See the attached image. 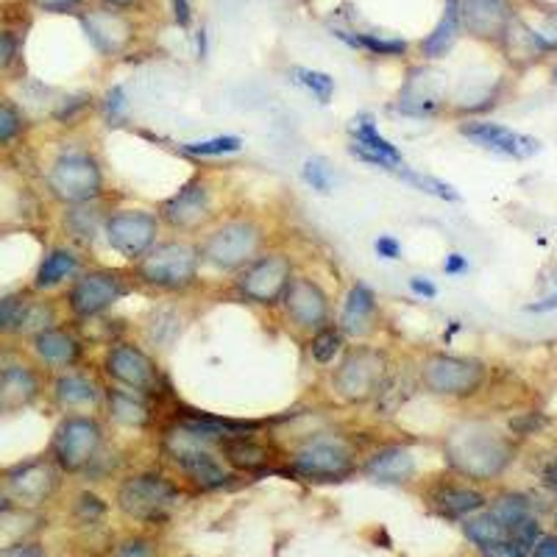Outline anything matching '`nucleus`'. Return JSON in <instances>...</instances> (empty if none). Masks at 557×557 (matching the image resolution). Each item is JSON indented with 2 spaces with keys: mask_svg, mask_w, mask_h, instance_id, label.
Listing matches in <instances>:
<instances>
[{
  "mask_svg": "<svg viewBox=\"0 0 557 557\" xmlns=\"http://www.w3.org/2000/svg\"><path fill=\"white\" fill-rule=\"evenodd\" d=\"M519 444L487 418H462L444 435L446 466L471 482L499 480L516 460Z\"/></svg>",
  "mask_w": 557,
  "mask_h": 557,
  "instance_id": "obj_1",
  "label": "nucleus"
},
{
  "mask_svg": "<svg viewBox=\"0 0 557 557\" xmlns=\"http://www.w3.org/2000/svg\"><path fill=\"white\" fill-rule=\"evenodd\" d=\"M268 243H271V232L260 218L235 212L212 223L198 240V248H201L203 265L235 276L237 271L251 265L262 251H268Z\"/></svg>",
  "mask_w": 557,
  "mask_h": 557,
  "instance_id": "obj_2",
  "label": "nucleus"
},
{
  "mask_svg": "<svg viewBox=\"0 0 557 557\" xmlns=\"http://www.w3.org/2000/svg\"><path fill=\"white\" fill-rule=\"evenodd\" d=\"M393 371L391 351L374 343H355L330 368V396L343 407L374 405Z\"/></svg>",
  "mask_w": 557,
  "mask_h": 557,
  "instance_id": "obj_3",
  "label": "nucleus"
},
{
  "mask_svg": "<svg viewBox=\"0 0 557 557\" xmlns=\"http://www.w3.org/2000/svg\"><path fill=\"white\" fill-rule=\"evenodd\" d=\"M201 248L193 237H162L139 262H134L132 273L139 287L165 296L190 293L201 278Z\"/></svg>",
  "mask_w": 557,
  "mask_h": 557,
  "instance_id": "obj_4",
  "label": "nucleus"
},
{
  "mask_svg": "<svg viewBox=\"0 0 557 557\" xmlns=\"http://www.w3.org/2000/svg\"><path fill=\"white\" fill-rule=\"evenodd\" d=\"M287 471L301 482H343L360 471V451L346 432L315 430L293 446Z\"/></svg>",
  "mask_w": 557,
  "mask_h": 557,
  "instance_id": "obj_5",
  "label": "nucleus"
},
{
  "mask_svg": "<svg viewBox=\"0 0 557 557\" xmlns=\"http://www.w3.org/2000/svg\"><path fill=\"white\" fill-rule=\"evenodd\" d=\"M491 382V366L480 357L430 351L418 360L416 385L435 399L471 401Z\"/></svg>",
  "mask_w": 557,
  "mask_h": 557,
  "instance_id": "obj_6",
  "label": "nucleus"
},
{
  "mask_svg": "<svg viewBox=\"0 0 557 557\" xmlns=\"http://www.w3.org/2000/svg\"><path fill=\"white\" fill-rule=\"evenodd\" d=\"M137 290V278L128 265L84 268L64 290V310L73 323L96 321V318L109 315L121 301H126V296Z\"/></svg>",
  "mask_w": 557,
  "mask_h": 557,
  "instance_id": "obj_7",
  "label": "nucleus"
},
{
  "mask_svg": "<svg viewBox=\"0 0 557 557\" xmlns=\"http://www.w3.org/2000/svg\"><path fill=\"white\" fill-rule=\"evenodd\" d=\"M98 374L109 385L126 387V391L139 393L151 401L168 396L165 374H162L153 351L139 341H132V337H117V341L107 343L101 362H98Z\"/></svg>",
  "mask_w": 557,
  "mask_h": 557,
  "instance_id": "obj_8",
  "label": "nucleus"
},
{
  "mask_svg": "<svg viewBox=\"0 0 557 557\" xmlns=\"http://www.w3.org/2000/svg\"><path fill=\"white\" fill-rule=\"evenodd\" d=\"M45 190L62 207L96 203L107 198V173L89 148H67L57 153L45 171Z\"/></svg>",
  "mask_w": 557,
  "mask_h": 557,
  "instance_id": "obj_9",
  "label": "nucleus"
},
{
  "mask_svg": "<svg viewBox=\"0 0 557 557\" xmlns=\"http://www.w3.org/2000/svg\"><path fill=\"white\" fill-rule=\"evenodd\" d=\"M107 421L92 412H64L53 426L48 457L62 474H87L107 449Z\"/></svg>",
  "mask_w": 557,
  "mask_h": 557,
  "instance_id": "obj_10",
  "label": "nucleus"
},
{
  "mask_svg": "<svg viewBox=\"0 0 557 557\" xmlns=\"http://www.w3.org/2000/svg\"><path fill=\"white\" fill-rule=\"evenodd\" d=\"M293 273H296L293 253L282 251V248H268L251 265L232 276V293L251 307L276 310L287 285H290Z\"/></svg>",
  "mask_w": 557,
  "mask_h": 557,
  "instance_id": "obj_11",
  "label": "nucleus"
},
{
  "mask_svg": "<svg viewBox=\"0 0 557 557\" xmlns=\"http://www.w3.org/2000/svg\"><path fill=\"white\" fill-rule=\"evenodd\" d=\"M276 310L282 312L287 330L301 341L335 323V301H332L330 290L310 273H293Z\"/></svg>",
  "mask_w": 557,
  "mask_h": 557,
  "instance_id": "obj_12",
  "label": "nucleus"
},
{
  "mask_svg": "<svg viewBox=\"0 0 557 557\" xmlns=\"http://www.w3.org/2000/svg\"><path fill=\"white\" fill-rule=\"evenodd\" d=\"M103 243L117 253L128 268L139 262L162 240V221L157 209L146 207H114L103 218Z\"/></svg>",
  "mask_w": 557,
  "mask_h": 557,
  "instance_id": "obj_13",
  "label": "nucleus"
},
{
  "mask_svg": "<svg viewBox=\"0 0 557 557\" xmlns=\"http://www.w3.org/2000/svg\"><path fill=\"white\" fill-rule=\"evenodd\" d=\"M178 499H182V487L162 471H139V474L126 476L114 491L117 507L139 524L165 521Z\"/></svg>",
  "mask_w": 557,
  "mask_h": 557,
  "instance_id": "obj_14",
  "label": "nucleus"
},
{
  "mask_svg": "<svg viewBox=\"0 0 557 557\" xmlns=\"http://www.w3.org/2000/svg\"><path fill=\"white\" fill-rule=\"evenodd\" d=\"M157 215L162 226L176 235H198L218 221L215 212V184L203 171L193 173L173 196L159 201Z\"/></svg>",
  "mask_w": 557,
  "mask_h": 557,
  "instance_id": "obj_15",
  "label": "nucleus"
},
{
  "mask_svg": "<svg viewBox=\"0 0 557 557\" xmlns=\"http://www.w3.org/2000/svg\"><path fill=\"white\" fill-rule=\"evenodd\" d=\"M449 107V84L441 70L430 64H418L407 70V78L401 84L399 96L393 101V112L412 117V121H432L444 114Z\"/></svg>",
  "mask_w": 557,
  "mask_h": 557,
  "instance_id": "obj_16",
  "label": "nucleus"
},
{
  "mask_svg": "<svg viewBox=\"0 0 557 557\" xmlns=\"http://www.w3.org/2000/svg\"><path fill=\"white\" fill-rule=\"evenodd\" d=\"M337 330L348 343H371L382 330V301L368 282L357 278L343 293L341 310H337Z\"/></svg>",
  "mask_w": 557,
  "mask_h": 557,
  "instance_id": "obj_17",
  "label": "nucleus"
},
{
  "mask_svg": "<svg viewBox=\"0 0 557 557\" xmlns=\"http://www.w3.org/2000/svg\"><path fill=\"white\" fill-rule=\"evenodd\" d=\"M28 343H32V355L37 357L39 366L53 371V374L82 368L87 362L89 343L84 341L76 323L73 326L70 323H51V326L34 332Z\"/></svg>",
  "mask_w": 557,
  "mask_h": 557,
  "instance_id": "obj_18",
  "label": "nucleus"
},
{
  "mask_svg": "<svg viewBox=\"0 0 557 557\" xmlns=\"http://www.w3.org/2000/svg\"><path fill=\"white\" fill-rule=\"evenodd\" d=\"M348 153L362 165L393 173V176L407 165L405 153L380 132L371 112L355 114V121L348 123Z\"/></svg>",
  "mask_w": 557,
  "mask_h": 557,
  "instance_id": "obj_19",
  "label": "nucleus"
},
{
  "mask_svg": "<svg viewBox=\"0 0 557 557\" xmlns=\"http://www.w3.org/2000/svg\"><path fill=\"white\" fill-rule=\"evenodd\" d=\"M460 137H466L471 146L491 151L496 157L507 159H530L541 151V139L532 134L516 132V128L505 126V123L485 121V117H466L457 126Z\"/></svg>",
  "mask_w": 557,
  "mask_h": 557,
  "instance_id": "obj_20",
  "label": "nucleus"
},
{
  "mask_svg": "<svg viewBox=\"0 0 557 557\" xmlns=\"http://www.w3.org/2000/svg\"><path fill=\"white\" fill-rule=\"evenodd\" d=\"M62 485V471L51 457H34V460L20 462L14 469L7 471L3 487L9 491L14 505L39 507L51 499Z\"/></svg>",
  "mask_w": 557,
  "mask_h": 557,
  "instance_id": "obj_21",
  "label": "nucleus"
},
{
  "mask_svg": "<svg viewBox=\"0 0 557 557\" xmlns=\"http://www.w3.org/2000/svg\"><path fill=\"white\" fill-rule=\"evenodd\" d=\"M103 376L84 368L59 371L51 380V399L64 412H96L103 405Z\"/></svg>",
  "mask_w": 557,
  "mask_h": 557,
  "instance_id": "obj_22",
  "label": "nucleus"
},
{
  "mask_svg": "<svg viewBox=\"0 0 557 557\" xmlns=\"http://www.w3.org/2000/svg\"><path fill=\"white\" fill-rule=\"evenodd\" d=\"M48 391L45 374L28 362H9L0 366V416H14L42 399Z\"/></svg>",
  "mask_w": 557,
  "mask_h": 557,
  "instance_id": "obj_23",
  "label": "nucleus"
},
{
  "mask_svg": "<svg viewBox=\"0 0 557 557\" xmlns=\"http://www.w3.org/2000/svg\"><path fill=\"white\" fill-rule=\"evenodd\" d=\"M223 462L235 474H260V471H268L276 460V446H273L271 432L265 430H253V432H240V435L226 437L221 446Z\"/></svg>",
  "mask_w": 557,
  "mask_h": 557,
  "instance_id": "obj_24",
  "label": "nucleus"
},
{
  "mask_svg": "<svg viewBox=\"0 0 557 557\" xmlns=\"http://www.w3.org/2000/svg\"><path fill=\"white\" fill-rule=\"evenodd\" d=\"M103 416L109 424L126 432H148L157 424V401L117 385H103Z\"/></svg>",
  "mask_w": 557,
  "mask_h": 557,
  "instance_id": "obj_25",
  "label": "nucleus"
},
{
  "mask_svg": "<svg viewBox=\"0 0 557 557\" xmlns=\"http://www.w3.org/2000/svg\"><path fill=\"white\" fill-rule=\"evenodd\" d=\"M78 20L89 42L96 45V51L103 57H123L132 48L134 26L123 12L101 7L96 12H84Z\"/></svg>",
  "mask_w": 557,
  "mask_h": 557,
  "instance_id": "obj_26",
  "label": "nucleus"
},
{
  "mask_svg": "<svg viewBox=\"0 0 557 557\" xmlns=\"http://www.w3.org/2000/svg\"><path fill=\"white\" fill-rule=\"evenodd\" d=\"M516 20L510 0H460L462 28L485 42H502Z\"/></svg>",
  "mask_w": 557,
  "mask_h": 557,
  "instance_id": "obj_27",
  "label": "nucleus"
},
{
  "mask_svg": "<svg viewBox=\"0 0 557 557\" xmlns=\"http://www.w3.org/2000/svg\"><path fill=\"white\" fill-rule=\"evenodd\" d=\"M87 268L84 251L78 246H53L45 251L42 262L37 265L32 278L34 293H53L59 287H67L78 273Z\"/></svg>",
  "mask_w": 557,
  "mask_h": 557,
  "instance_id": "obj_28",
  "label": "nucleus"
},
{
  "mask_svg": "<svg viewBox=\"0 0 557 557\" xmlns=\"http://www.w3.org/2000/svg\"><path fill=\"white\" fill-rule=\"evenodd\" d=\"M426 502H430L432 510H435L437 516H444V519H451V521L469 519V516L485 510L487 505L482 491H476L474 485H466V482H457V480L435 482V485L426 491Z\"/></svg>",
  "mask_w": 557,
  "mask_h": 557,
  "instance_id": "obj_29",
  "label": "nucleus"
},
{
  "mask_svg": "<svg viewBox=\"0 0 557 557\" xmlns=\"http://www.w3.org/2000/svg\"><path fill=\"white\" fill-rule=\"evenodd\" d=\"M360 471L371 476L374 482H385V485H405L416 476L418 462L410 446L387 444L382 449L371 451L366 460L360 462Z\"/></svg>",
  "mask_w": 557,
  "mask_h": 557,
  "instance_id": "obj_30",
  "label": "nucleus"
},
{
  "mask_svg": "<svg viewBox=\"0 0 557 557\" xmlns=\"http://www.w3.org/2000/svg\"><path fill=\"white\" fill-rule=\"evenodd\" d=\"M103 218H107V207H103V201L64 207V215H62L64 235L73 240V246H78L84 251V248L92 246V243L103 237Z\"/></svg>",
  "mask_w": 557,
  "mask_h": 557,
  "instance_id": "obj_31",
  "label": "nucleus"
},
{
  "mask_svg": "<svg viewBox=\"0 0 557 557\" xmlns=\"http://www.w3.org/2000/svg\"><path fill=\"white\" fill-rule=\"evenodd\" d=\"M176 469L198 491H218V487H226L228 482L235 480V471L223 462L221 451H203L193 460H184Z\"/></svg>",
  "mask_w": 557,
  "mask_h": 557,
  "instance_id": "obj_32",
  "label": "nucleus"
},
{
  "mask_svg": "<svg viewBox=\"0 0 557 557\" xmlns=\"http://www.w3.org/2000/svg\"><path fill=\"white\" fill-rule=\"evenodd\" d=\"M462 23H460V0H446L444 17L435 26V32L421 42V57L426 62H437V59H444L446 53L451 51L460 39Z\"/></svg>",
  "mask_w": 557,
  "mask_h": 557,
  "instance_id": "obj_33",
  "label": "nucleus"
},
{
  "mask_svg": "<svg viewBox=\"0 0 557 557\" xmlns=\"http://www.w3.org/2000/svg\"><path fill=\"white\" fill-rule=\"evenodd\" d=\"M184 330V318L176 305H159L146 315V337L157 351L171 348Z\"/></svg>",
  "mask_w": 557,
  "mask_h": 557,
  "instance_id": "obj_34",
  "label": "nucleus"
},
{
  "mask_svg": "<svg viewBox=\"0 0 557 557\" xmlns=\"http://www.w3.org/2000/svg\"><path fill=\"white\" fill-rule=\"evenodd\" d=\"M348 348V341L343 337V332L337 330L335 323L326 326V330L315 332L312 337H307V357L315 368H332L343 357V351Z\"/></svg>",
  "mask_w": 557,
  "mask_h": 557,
  "instance_id": "obj_35",
  "label": "nucleus"
},
{
  "mask_svg": "<svg viewBox=\"0 0 557 557\" xmlns=\"http://www.w3.org/2000/svg\"><path fill=\"white\" fill-rule=\"evenodd\" d=\"M246 148L243 137L237 134H218V137H207V139H193V143H182L178 151L184 157L193 159H218V157H235Z\"/></svg>",
  "mask_w": 557,
  "mask_h": 557,
  "instance_id": "obj_36",
  "label": "nucleus"
},
{
  "mask_svg": "<svg viewBox=\"0 0 557 557\" xmlns=\"http://www.w3.org/2000/svg\"><path fill=\"white\" fill-rule=\"evenodd\" d=\"M462 535H466V539H469L476 549H485V546L499 544V541L510 539L505 527L499 524V519H496L491 510H487V513H482L480 510V513L469 516V519H462Z\"/></svg>",
  "mask_w": 557,
  "mask_h": 557,
  "instance_id": "obj_37",
  "label": "nucleus"
},
{
  "mask_svg": "<svg viewBox=\"0 0 557 557\" xmlns=\"http://www.w3.org/2000/svg\"><path fill=\"white\" fill-rule=\"evenodd\" d=\"M32 298L34 290H17L0 296V337L20 335V326H23V318H26Z\"/></svg>",
  "mask_w": 557,
  "mask_h": 557,
  "instance_id": "obj_38",
  "label": "nucleus"
},
{
  "mask_svg": "<svg viewBox=\"0 0 557 557\" xmlns=\"http://www.w3.org/2000/svg\"><path fill=\"white\" fill-rule=\"evenodd\" d=\"M396 176L401 178V182H407L410 187H416V190H421L424 196L430 198H441V201H449V203H457L460 201V190H457L455 184L444 182V178L437 176H430V173H418L412 171V168H401Z\"/></svg>",
  "mask_w": 557,
  "mask_h": 557,
  "instance_id": "obj_39",
  "label": "nucleus"
},
{
  "mask_svg": "<svg viewBox=\"0 0 557 557\" xmlns=\"http://www.w3.org/2000/svg\"><path fill=\"white\" fill-rule=\"evenodd\" d=\"M290 78L293 84H298V87H305L307 92H312L315 101L323 103V107L332 103V98H335V78H332L330 73H321V70L312 67H293Z\"/></svg>",
  "mask_w": 557,
  "mask_h": 557,
  "instance_id": "obj_40",
  "label": "nucleus"
},
{
  "mask_svg": "<svg viewBox=\"0 0 557 557\" xmlns=\"http://www.w3.org/2000/svg\"><path fill=\"white\" fill-rule=\"evenodd\" d=\"M491 513H494L496 519H499V524L510 532L516 524H521L524 519H530L532 505L524 494H502L499 499L491 505Z\"/></svg>",
  "mask_w": 557,
  "mask_h": 557,
  "instance_id": "obj_41",
  "label": "nucleus"
},
{
  "mask_svg": "<svg viewBox=\"0 0 557 557\" xmlns=\"http://www.w3.org/2000/svg\"><path fill=\"white\" fill-rule=\"evenodd\" d=\"M301 182L315 190L318 196H330L335 190V168H332L330 159L323 157H310L301 165Z\"/></svg>",
  "mask_w": 557,
  "mask_h": 557,
  "instance_id": "obj_42",
  "label": "nucleus"
},
{
  "mask_svg": "<svg viewBox=\"0 0 557 557\" xmlns=\"http://www.w3.org/2000/svg\"><path fill=\"white\" fill-rule=\"evenodd\" d=\"M92 96L89 92H73V96H64L62 101H57L51 117L59 123V126H78L92 109Z\"/></svg>",
  "mask_w": 557,
  "mask_h": 557,
  "instance_id": "obj_43",
  "label": "nucleus"
},
{
  "mask_svg": "<svg viewBox=\"0 0 557 557\" xmlns=\"http://www.w3.org/2000/svg\"><path fill=\"white\" fill-rule=\"evenodd\" d=\"M98 109H101V117L107 121L109 128H123L128 123V96L126 87L114 84L103 92V98L98 101Z\"/></svg>",
  "mask_w": 557,
  "mask_h": 557,
  "instance_id": "obj_44",
  "label": "nucleus"
},
{
  "mask_svg": "<svg viewBox=\"0 0 557 557\" xmlns=\"http://www.w3.org/2000/svg\"><path fill=\"white\" fill-rule=\"evenodd\" d=\"M28 132L26 114L20 112L12 101L0 98V146H12Z\"/></svg>",
  "mask_w": 557,
  "mask_h": 557,
  "instance_id": "obj_45",
  "label": "nucleus"
},
{
  "mask_svg": "<svg viewBox=\"0 0 557 557\" xmlns=\"http://www.w3.org/2000/svg\"><path fill=\"white\" fill-rule=\"evenodd\" d=\"M357 39H360V51L374 53V57L399 59L410 51V42H407V39L385 37V34H360L357 32Z\"/></svg>",
  "mask_w": 557,
  "mask_h": 557,
  "instance_id": "obj_46",
  "label": "nucleus"
},
{
  "mask_svg": "<svg viewBox=\"0 0 557 557\" xmlns=\"http://www.w3.org/2000/svg\"><path fill=\"white\" fill-rule=\"evenodd\" d=\"M51 323H59L57 310H53L51 301H45V298H32L26 318H23V326H20V335L32 337L34 332L45 330V326H51Z\"/></svg>",
  "mask_w": 557,
  "mask_h": 557,
  "instance_id": "obj_47",
  "label": "nucleus"
},
{
  "mask_svg": "<svg viewBox=\"0 0 557 557\" xmlns=\"http://www.w3.org/2000/svg\"><path fill=\"white\" fill-rule=\"evenodd\" d=\"M107 510H109L107 502H103L101 496L89 494V491H87V494L78 496L76 505H73V516H76L82 524H98V521L107 516Z\"/></svg>",
  "mask_w": 557,
  "mask_h": 557,
  "instance_id": "obj_48",
  "label": "nucleus"
},
{
  "mask_svg": "<svg viewBox=\"0 0 557 557\" xmlns=\"http://www.w3.org/2000/svg\"><path fill=\"white\" fill-rule=\"evenodd\" d=\"M374 251L380 260L385 262H401L405 260V246H401V240L396 235H380L374 240Z\"/></svg>",
  "mask_w": 557,
  "mask_h": 557,
  "instance_id": "obj_49",
  "label": "nucleus"
},
{
  "mask_svg": "<svg viewBox=\"0 0 557 557\" xmlns=\"http://www.w3.org/2000/svg\"><path fill=\"white\" fill-rule=\"evenodd\" d=\"M112 557H157V544L148 539H128L112 552Z\"/></svg>",
  "mask_w": 557,
  "mask_h": 557,
  "instance_id": "obj_50",
  "label": "nucleus"
},
{
  "mask_svg": "<svg viewBox=\"0 0 557 557\" xmlns=\"http://www.w3.org/2000/svg\"><path fill=\"white\" fill-rule=\"evenodd\" d=\"M407 287H410V293L416 298H421V301H432V298H437V285L435 278L424 276V273H416V276L407 278Z\"/></svg>",
  "mask_w": 557,
  "mask_h": 557,
  "instance_id": "obj_51",
  "label": "nucleus"
},
{
  "mask_svg": "<svg viewBox=\"0 0 557 557\" xmlns=\"http://www.w3.org/2000/svg\"><path fill=\"white\" fill-rule=\"evenodd\" d=\"M20 51V42L14 37V32H0V73H7L14 64Z\"/></svg>",
  "mask_w": 557,
  "mask_h": 557,
  "instance_id": "obj_52",
  "label": "nucleus"
},
{
  "mask_svg": "<svg viewBox=\"0 0 557 557\" xmlns=\"http://www.w3.org/2000/svg\"><path fill=\"white\" fill-rule=\"evenodd\" d=\"M87 0H34V7L45 14H67L73 9L84 7Z\"/></svg>",
  "mask_w": 557,
  "mask_h": 557,
  "instance_id": "obj_53",
  "label": "nucleus"
},
{
  "mask_svg": "<svg viewBox=\"0 0 557 557\" xmlns=\"http://www.w3.org/2000/svg\"><path fill=\"white\" fill-rule=\"evenodd\" d=\"M480 552H482V557H527V552L510 539L499 541V544L485 546V549H480Z\"/></svg>",
  "mask_w": 557,
  "mask_h": 557,
  "instance_id": "obj_54",
  "label": "nucleus"
},
{
  "mask_svg": "<svg viewBox=\"0 0 557 557\" xmlns=\"http://www.w3.org/2000/svg\"><path fill=\"white\" fill-rule=\"evenodd\" d=\"M471 271V262L466 253L460 251H449L444 257V273L446 276H466Z\"/></svg>",
  "mask_w": 557,
  "mask_h": 557,
  "instance_id": "obj_55",
  "label": "nucleus"
},
{
  "mask_svg": "<svg viewBox=\"0 0 557 557\" xmlns=\"http://www.w3.org/2000/svg\"><path fill=\"white\" fill-rule=\"evenodd\" d=\"M530 557H557V535H541L530 549Z\"/></svg>",
  "mask_w": 557,
  "mask_h": 557,
  "instance_id": "obj_56",
  "label": "nucleus"
},
{
  "mask_svg": "<svg viewBox=\"0 0 557 557\" xmlns=\"http://www.w3.org/2000/svg\"><path fill=\"white\" fill-rule=\"evenodd\" d=\"M527 312H535V315H544V312H555L557 310V282H555V290L549 296L539 298V301H532V305L524 307Z\"/></svg>",
  "mask_w": 557,
  "mask_h": 557,
  "instance_id": "obj_57",
  "label": "nucleus"
},
{
  "mask_svg": "<svg viewBox=\"0 0 557 557\" xmlns=\"http://www.w3.org/2000/svg\"><path fill=\"white\" fill-rule=\"evenodd\" d=\"M171 9H173V17H176L178 26L182 28L190 26V20H193L190 0H171Z\"/></svg>",
  "mask_w": 557,
  "mask_h": 557,
  "instance_id": "obj_58",
  "label": "nucleus"
},
{
  "mask_svg": "<svg viewBox=\"0 0 557 557\" xmlns=\"http://www.w3.org/2000/svg\"><path fill=\"white\" fill-rule=\"evenodd\" d=\"M101 7L114 9V12H123V14H126L128 9L137 7V0H101Z\"/></svg>",
  "mask_w": 557,
  "mask_h": 557,
  "instance_id": "obj_59",
  "label": "nucleus"
},
{
  "mask_svg": "<svg viewBox=\"0 0 557 557\" xmlns=\"http://www.w3.org/2000/svg\"><path fill=\"white\" fill-rule=\"evenodd\" d=\"M12 507H14L12 496H9V491H7V487L0 485V516L12 513Z\"/></svg>",
  "mask_w": 557,
  "mask_h": 557,
  "instance_id": "obj_60",
  "label": "nucleus"
},
{
  "mask_svg": "<svg viewBox=\"0 0 557 557\" xmlns=\"http://www.w3.org/2000/svg\"><path fill=\"white\" fill-rule=\"evenodd\" d=\"M544 480H546V485H552L557 491V457L549 462V469H546Z\"/></svg>",
  "mask_w": 557,
  "mask_h": 557,
  "instance_id": "obj_61",
  "label": "nucleus"
},
{
  "mask_svg": "<svg viewBox=\"0 0 557 557\" xmlns=\"http://www.w3.org/2000/svg\"><path fill=\"white\" fill-rule=\"evenodd\" d=\"M198 57H207V32H203V28L198 32Z\"/></svg>",
  "mask_w": 557,
  "mask_h": 557,
  "instance_id": "obj_62",
  "label": "nucleus"
},
{
  "mask_svg": "<svg viewBox=\"0 0 557 557\" xmlns=\"http://www.w3.org/2000/svg\"><path fill=\"white\" fill-rule=\"evenodd\" d=\"M14 557H39V549L37 546H23V549H17V555Z\"/></svg>",
  "mask_w": 557,
  "mask_h": 557,
  "instance_id": "obj_63",
  "label": "nucleus"
},
{
  "mask_svg": "<svg viewBox=\"0 0 557 557\" xmlns=\"http://www.w3.org/2000/svg\"><path fill=\"white\" fill-rule=\"evenodd\" d=\"M552 84H557V67L552 70Z\"/></svg>",
  "mask_w": 557,
  "mask_h": 557,
  "instance_id": "obj_64",
  "label": "nucleus"
}]
</instances>
